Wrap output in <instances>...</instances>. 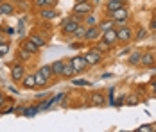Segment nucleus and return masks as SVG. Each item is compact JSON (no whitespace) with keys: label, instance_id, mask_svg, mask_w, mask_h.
Instances as JSON below:
<instances>
[{"label":"nucleus","instance_id":"29","mask_svg":"<svg viewBox=\"0 0 156 132\" xmlns=\"http://www.w3.org/2000/svg\"><path fill=\"white\" fill-rule=\"evenodd\" d=\"M145 36H147V30L140 27V29H138V34H136V38H135V39H144Z\"/></svg>","mask_w":156,"mask_h":132},{"label":"nucleus","instance_id":"35","mask_svg":"<svg viewBox=\"0 0 156 132\" xmlns=\"http://www.w3.org/2000/svg\"><path fill=\"white\" fill-rule=\"evenodd\" d=\"M151 29L156 30V20H153V23H151Z\"/></svg>","mask_w":156,"mask_h":132},{"label":"nucleus","instance_id":"12","mask_svg":"<svg viewBox=\"0 0 156 132\" xmlns=\"http://www.w3.org/2000/svg\"><path fill=\"white\" fill-rule=\"evenodd\" d=\"M99 34H101L99 27L92 25V27H88L86 32H84V39H97V38H99Z\"/></svg>","mask_w":156,"mask_h":132},{"label":"nucleus","instance_id":"36","mask_svg":"<svg viewBox=\"0 0 156 132\" xmlns=\"http://www.w3.org/2000/svg\"><path fill=\"white\" fill-rule=\"evenodd\" d=\"M4 102H5V98H4V96H0V107L4 105Z\"/></svg>","mask_w":156,"mask_h":132},{"label":"nucleus","instance_id":"32","mask_svg":"<svg viewBox=\"0 0 156 132\" xmlns=\"http://www.w3.org/2000/svg\"><path fill=\"white\" fill-rule=\"evenodd\" d=\"M151 130H153V127H151V125H144V127L138 129V132H151Z\"/></svg>","mask_w":156,"mask_h":132},{"label":"nucleus","instance_id":"16","mask_svg":"<svg viewBox=\"0 0 156 132\" xmlns=\"http://www.w3.org/2000/svg\"><path fill=\"white\" fill-rule=\"evenodd\" d=\"M65 63H66V61H56L54 64H50V66H52V73L54 75H61L63 68H65Z\"/></svg>","mask_w":156,"mask_h":132},{"label":"nucleus","instance_id":"4","mask_svg":"<svg viewBox=\"0 0 156 132\" xmlns=\"http://www.w3.org/2000/svg\"><path fill=\"white\" fill-rule=\"evenodd\" d=\"M70 63H72V66H74L76 73H81V72H84V70L88 68V63H86L84 56H76V57L72 59Z\"/></svg>","mask_w":156,"mask_h":132},{"label":"nucleus","instance_id":"6","mask_svg":"<svg viewBox=\"0 0 156 132\" xmlns=\"http://www.w3.org/2000/svg\"><path fill=\"white\" fill-rule=\"evenodd\" d=\"M117 36H119V41H122V43H129V41L133 39V30L129 29V27H126V25H122L120 29L117 30Z\"/></svg>","mask_w":156,"mask_h":132},{"label":"nucleus","instance_id":"34","mask_svg":"<svg viewBox=\"0 0 156 132\" xmlns=\"http://www.w3.org/2000/svg\"><path fill=\"white\" fill-rule=\"evenodd\" d=\"M127 103H131V105H136V103H138V100H136V98H127Z\"/></svg>","mask_w":156,"mask_h":132},{"label":"nucleus","instance_id":"38","mask_svg":"<svg viewBox=\"0 0 156 132\" xmlns=\"http://www.w3.org/2000/svg\"><path fill=\"white\" fill-rule=\"evenodd\" d=\"M76 2H84V0H76Z\"/></svg>","mask_w":156,"mask_h":132},{"label":"nucleus","instance_id":"17","mask_svg":"<svg viewBox=\"0 0 156 132\" xmlns=\"http://www.w3.org/2000/svg\"><path fill=\"white\" fill-rule=\"evenodd\" d=\"M29 39H31L38 48H40V46H45V43H47V41H45V38H43V36H40V34H32Z\"/></svg>","mask_w":156,"mask_h":132},{"label":"nucleus","instance_id":"2","mask_svg":"<svg viewBox=\"0 0 156 132\" xmlns=\"http://www.w3.org/2000/svg\"><path fill=\"white\" fill-rule=\"evenodd\" d=\"M74 15L77 16H86V15H92V11H94V7H92V4L88 2V0H84V2H76V5H74Z\"/></svg>","mask_w":156,"mask_h":132},{"label":"nucleus","instance_id":"18","mask_svg":"<svg viewBox=\"0 0 156 132\" xmlns=\"http://www.w3.org/2000/svg\"><path fill=\"white\" fill-rule=\"evenodd\" d=\"M22 80H23V86H25L27 89L36 88V80H34V75H27V77L23 75V79H22Z\"/></svg>","mask_w":156,"mask_h":132},{"label":"nucleus","instance_id":"3","mask_svg":"<svg viewBox=\"0 0 156 132\" xmlns=\"http://www.w3.org/2000/svg\"><path fill=\"white\" fill-rule=\"evenodd\" d=\"M101 56H102V52H101V50L92 48V50H88V52L84 54V59H86L88 66H94V64H97V63L101 61Z\"/></svg>","mask_w":156,"mask_h":132},{"label":"nucleus","instance_id":"31","mask_svg":"<svg viewBox=\"0 0 156 132\" xmlns=\"http://www.w3.org/2000/svg\"><path fill=\"white\" fill-rule=\"evenodd\" d=\"M38 113V107H29L27 111H25V116H34Z\"/></svg>","mask_w":156,"mask_h":132},{"label":"nucleus","instance_id":"24","mask_svg":"<svg viewBox=\"0 0 156 132\" xmlns=\"http://www.w3.org/2000/svg\"><path fill=\"white\" fill-rule=\"evenodd\" d=\"M84 32H86V27H83V25H79L77 30L72 34V36H76V38H79V39H84Z\"/></svg>","mask_w":156,"mask_h":132},{"label":"nucleus","instance_id":"19","mask_svg":"<svg viewBox=\"0 0 156 132\" xmlns=\"http://www.w3.org/2000/svg\"><path fill=\"white\" fill-rule=\"evenodd\" d=\"M23 50H27L29 54H36V52H38V46L32 43L31 39H25V41H23Z\"/></svg>","mask_w":156,"mask_h":132},{"label":"nucleus","instance_id":"8","mask_svg":"<svg viewBox=\"0 0 156 132\" xmlns=\"http://www.w3.org/2000/svg\"><path fill=\"white\" fill-rule=\"evenodd\" d=\"M23 75H25V70H23V66L22 64H13V68H11V77H13V80H22L23 79Z\"/></svg>","mask_w":156,"mask_h":132},{"label":"nucleus","instance_id":"20","mask_svg":"<svg viewBox=\"0 0 156 132\" xmlns=\"http://www.w3.org/2000/svg\"><path fill=\"white\" fill-rule=\"evenodd\" d=\"M34 80H36V86H45V84L48 82V79H47L43 73H41V72L34 73Z\"/></svg>","mask_w":156,"mask_h":132},{"label":"nucleus","instance_id":"5","mask_svg":"<svg viewBox=\"0 0 156 132\" xmlns=\"http://www.w3.org/2000/svg\"><path fill=\"white\" fill-rule=\"evenodd\" d=\"M109 15H111V20H113V22H119V23H124L126 20H127V16H129V11L126 9V5H124V7H120V9H117V11H111Z\"/></svg>","mask_w":156,"mask_h":132},{"label":"nucleus","instance_id":"25","mask_svg":"<svg viewBox=\"0 0 156 132\" xmlns=\"http://www.w3.org/2000/svg\"><path fill=\"white\" fill-rule=\"evenodd\" d=\"M109 46H111V45H108L106 41H102V39L95 45V48H97V50H101V52H106V50H109Z\"/></svg>","mask_w":156,"mask_h":132},{"label":"nucleus","instance_id":"37","mask_svg":"<svg viewBox=\"0 0 156 132\" xmlns=\"http://www.w3.org/2000/svg\"><path fill=\"white\" fill-rule=\"evenodd\" d=\"M94 2H95V4H99V2H101V0H94Z\"/></svg>","mask_w":156,"mask_h":132},{"label":"nucleus","instance_id":"9","mask_svg":"<svg viewBox=\"0 0 156 132\" xmlns=\"http://www.w3.org/2000/svg\"><path fill=\"white\" fill-rule=\"evenodd\" d=\"M40 16H41L43 20H54V18L58 16V11H56L54 7H41Z\"/></svg>","mask_w":156,"mask_h":132},{"label":"nucleus","instance_id":"39","mask_svg":"<svg viewBox=\"0 0 156 132\" xmlns=\"http://www.w3.org/2000/svg\"><path fill=\"white\" fill-rule=\"evenodd\" d=\"M0 96H4V95H2V93H0Z\"/></svg>","mask_w":156,"mask_h":132},{"label":"nucleus","instance_id":"26","mask_svg":"<svg viewBox=\"0 0 156 132\" xmlns=\"http://www.w3.org/2000/svg\"><path fill=\"white\" fill-rule=\"evenodd\" d=\"M9 52V43H5V41H0V57L2 56H5Z\"/></svg>","mask_w":156,"mask_h":132},{"label":"nucleus","instance_id":"21","mask_svg":"<svg viewBox=\"0 0 156 132\" xmlns=\"http://www.w3.org/2000/svg\"><path fill=\"white\" fill-rule=\"evenodd\" d=\"M58 0H34V4L38 7H54Z\"/></svg>","mask_w":156,"mask_h":132},{"label":"nucleus","instance_id":"14","mask_svg":"<svg viewBox=\"0 0 156 132\" xmlns=\"http://www.w3.org/2000/svg\"><path fill=\"white\" fill-rule=\"evenodd\" d=\"M13 13H15L13 4H9V2H0V15H13Z\"/></svg>","mask_w":156,"mask_h":132},{"label":"nucleus","instance_id":"15","mask_svg":"<svg viewBox=\"0 0 156 132\" xmlns=\"http://www.w3.org/2000/svg\"><path fill=\"white\" fill-rule=\"evenodd\" d=\"M63 77H66V79H72L74 75H76V70H74V66H72V63L68 61V63H65V68H63Z\"/></svg>","mask_w":156,"mask_h":132},{"label":"nucleus","instance_id":"27","mask_svg":"<svg viewBox=\"0 0 156 132\" xmlns=\"http://www.w3.org/2000/svg\"><path fill=\"white\" fill-rule=\"evenodd\" d=\"M41 73L45 75L47 79H50V75H52V66H48V64H45V66H41V70H40Z\"/></svg>","mask_w":156,"mask_h":132},{"label":"nucleus","instance_id":"11","mask_svg":"<svg viewBox=\"0 0 156 132\" xmlns=\"http://www.w3.org/2000/svg\"><path fill=\"white\" fill-rule=\"evenodd\" d=\"M90 105H94V107L104 105V96H102L101 93H92V95H90Z\"/></svg>","mask_w":156,"mask_h":132},{"label":"nucleus","instance_id":"23","mask_svg":"<svg viewBox=\"0 0 156 132\" xmlns=\"http://www.w3.org/2000/svg\"><path fill=\"white\" fill-rule=\"evenodd\" d=\"M113 25H115V22H113V20H106V22H102V23H101V27H99V30H101V32H104V30L111 29Z\"/></svg>","mask_w":156,"mask_h":132},{"label":"nucleus","instance_id":"28","mask_svg":"<svg viewBox=\"0 0 156 132\" xmlns=\"http://www.w3.org/2000/svg\"><path fill=\"white\" fill-rule=\"evenodd\" d=\"M29 56H31V54H29L27 50H20V52H18V57L22 59V61H27V59H29Z\"/></svg>","mask_w":156,"mask_h":132},{"label":"nucleus","instance_id":"13","mask_svg":"<svg viewBox=\"0 0 156 132\" xmlns=\"http://www.w3.org/2000/svg\"><path fill=\"white\" fill-rule=\"evenodd\" d=\"M140 63L144 66H153L154 64V54H151V52H144L140 57Z\"/></svg>","mask_w":156,"mask_h":132},{"label":"nucleus","instance_id":"7","mask_svg":"<svg viewBox=\"0 0 156 132\" xmlns=\"http://www.w3.org/2000/svg\"><path fill=\"white\" fill-rule=\"evenodd\" d=\"M102 41H106L108 45H115L117 41H119V36H117L115 27H111V29H108V30L102 32Z\"/></svg>","mask_w":156,"mask_h":132},{"label":"nucleus","instance_id":"22","mask_svg":"<svg viewBox=\"0 0 156 132\" xmlns=\"http://www.w3.org/2000/svg\"><path fill=\"white\" fill-rule=\"evenodd\" d=\"M140 57H142V52H133L129 56V64H138L140 63Z\"/></svg>","mask_w":156,"mask_h":132},{"label":"nucleus","instance_id":"33","mask_svg":"<svg viewBox=\"0 0 156 132\" xmlns=\"http://www.w3.org/2000/svg\"><path fill=\"white\" fill-rule=\"evenodd\" d=\"M86 25H88V27L95 25V18H94V16H88V18H86Z\"/></svg>","mask_w":156,"mask_h":132},{"label":"nucleus","instance_id":"30","mask_svg":"<svg viewBox=\"0 0 156 132\" xmlns=\"http://www.w3.org/2000/svg\"><path fill=\"white\" fill-rule=\"evenodd\" d=\"M74 84H76V86H90V82L84 80V79H77V80H74Z\"/></svg>","mask_w":156,"mask_h":132},{"label":"nucleus","instance_id":"10","mask_svg":"<svg viewBox=\"0 0 156 132\" xmlns=\"http://www.w3.org/2000/svg\"><path fill=\"white\" fill-rule=\"evenodd\" d=\"M124 5H126L124 0H108V2H106V9H108V13L117 11V9H120V7H124Z\"/></svg>","mask_w":156,"mask_h":132},{"label":"nucleus","instance_id":"1","mask_svg":"<svg viewBox=\"0 0 156 132\" xmlns=\"http://www.w3.org/2000/svg\"><path fill=\"white\" fill-rule=\"evenodd\" d=\"M79 25H81V23H79V18H77V15H76L74 18H66V20L63 22L61 30H63V34H66V36H72V34L77 30Z\"/></svg>","mask_w":156,"mask_h":132},{"label":"nucleus","instance_id":"40","mask_svg":"<svg viewBox=\"0 0 156 132\" xmlns=\"http://www.w3.org/2000/svg\"><path fill=\"white\" fill-rule=\"evenodd\" d=\"M0 2H2V0H0Z\"/></svg>","mask_w":156,"mask_h":132}]
</instances>
